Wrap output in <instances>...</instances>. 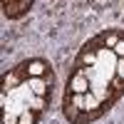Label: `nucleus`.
<instances>
[{
  "label": "nucleus",
  "mask_w": 124,
  "mask_h": 124,
  "mask_svg": "<svg viewBox=\"0 0 124 124\" xmlns=\"http://www.w3.org/2000/svg\"><path fill=\"white\" fill-rule=\"evenodd\" d=\"M57 85L55 70L45 57H27L3 75L0 107L3 124H40Z\"/></svg>",
  "instance_id": "obj_2"
},
{
  "label": "nucleus",
  "mask_w": 124,
  "mask_h": 124,
  "mask_svg": "<svg viewBox=\"0 0 124 124\" xmlns=\"http://www.w3.org/2000/svg\"><path fill=\"white\" fill-rule=\"evenodd\" d=\"M30 8H32L30 0H20V3H3V13H5L8 17H20V15H25Z\"/></svg>",
  "instance_id": "obj_3"
},
{
  "label": "nucleus",
  "mask_w": 124,
  "mask_h": 124,
  "mask_svg": "<svg viewBox=\"0 0 124 124\" xmlns=\"http://www.w3.org/2000/svg\"><path fill=\"white\" fill-rule=\"evenodd\" d=\"M124 97V27L92 35L72 60L62 92V117L70 124H92Z\"/></svg>",
  "instance_id": "obj_1"
}]
</instances>
